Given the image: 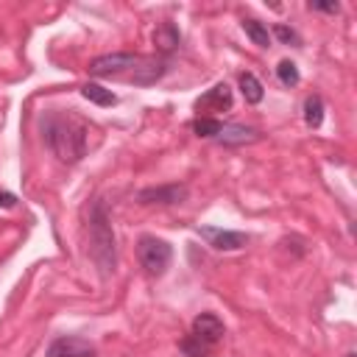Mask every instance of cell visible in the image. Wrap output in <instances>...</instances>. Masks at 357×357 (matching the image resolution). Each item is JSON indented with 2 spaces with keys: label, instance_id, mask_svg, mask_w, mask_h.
<instances>
[{
  "label": "cell",
  "instance_id": "6da1fadb",
  "mask_svg": "<svg viewBox=\"0 0 357 357\" xmlns=\"http://www.w3.org/2000/svg\"><path fill=\"white\" fill-rule=\"evenodd\" d=\"M42 137L53 156L64 165H75L86 153V126L73 114L47 112L42 117Z\"/></svg>",
  "mask_w": 357,
  "mask_h": 357
},
{
  "label": "cell",
  "instance_id": "7a4b0ae2",
  "mask_svg": "<svg viewBox=\"0 0 357 357\" xmlns=\"http://www.w3.org/2000/svg\"><path fill=\"white\" fill-rule=\"evenodd\" d=\"M86 231H89V257L98 265V271L103 276H112L117 268V243H114V229L109 220V209L100 198L92 201L89 206V220H86Z\"/></svg>",
  "mask_w": 357,
  "mask_h": 357
},
{
  "label": "cell",
  "instance_id": "3957f363",
  "mask_svg": "<svg viewBox=\"0 0 357 357\" xmlns=\"http://www.w3.org/2000/svg\"><path fill=\"white\" fill-rule=\"evenodd\" d=\"M223 335H226L223 321H220L215 312H201V315H195L190 335L181 337L178 349H181L187 357H206V354L223 340Z\"/></svg>",
  "mask_w": 357,
  "mask_h": 357
},
{
  "label": "cell",
  "instance_id": "277c9868",
  "mask_svg": "<svg viewBox=\"0 0 357 357\" xmlns=\"http://www.w3.org/2000/svg\"><path fill=\"white\" fill-rule=\"evenodd\" d=\"M145 61V56L139 53H103L98 59L89 61V73L98 78H126L131 81V75L137 73V67Z\"/></svg>",
  "mask_w": 357,
  "mask_h": 357
},
{
  "label": "cell",
  "instance_id": "5b68a950",
  "mask_svg": "<svg viewBox=\"0 0 357 357\" xmlns=\"http://www.w3.org/2000/svg\"><path fill=\"white\" fill-rule=\"evenodd\" d=\"M137 257H139V265L145 268L148 276H162L167 271L170 259H173V248L165 240H159L153 234H145L137 243Z\"/></svg>",
  "mask_w": 357,
  "mask_h": 357
},
{
  "label": "cell",
  "instance_id": "8992f818",
  "mask_svg": "<svg viewBox=\"0 0 357 357\" xmlns=\"http://www.w3.org/2000/svg\"><path fill=\"white\" fill-rule=\"evenodd\" d=\"M198 234L215 248V251H240L248 243L245 231H234V229H218V226H198Z\"/></svg>",
  "mask_w": 357,
  "mask_h": 357
},
{
  "label": "cell",
  "instance_id": "52a82bcc",
  "mask_svg": "<svg viewBox=\"0 0 357 357\" xmlns=\"http://www.w3.org/2000/svg\"><path fill=\"white\" fill-rule=\"evenodd\" d=\"M47 357H95V346L78 335H61L47 346Z\"/></svg>",
  "mask_w": 357,
  "mask_h": 357
},
{
  "label": "cell",
  "instance_id": "ba28073f",
  "mask_svg": "<svg viewBox=\"0 0 357 357\" xmlns=\"http://www.w3.org/2000/svg\"><path fill=\"white\" fill-rule=\"evenodd\" d=\"M187 184H159V187H145L137 192L139 204H181L187 198Z\"/></svg>",
  "mask_w": 357,
  "mask_h": 357
},
{
  "label": "cell",
  "instance_id": "9c48e42d",
  "mask_svg": "<svg viewBox=\"0 0 357 357\" xmlns=\"http://www.w3.org/2000/svg\"><path fill=\"white\" fill-rule=\"evenodd\" d=\"M259 131L257 128H248V126H237V123H223L220 131H218V142L220 145H251V142H259Z\"/></svg>",
  "mask_w": 357,
  "mask_h": 357
},
{
  "label": "cell",
  "instance_id": "30bf717a",
  "mask_svg": "<svg viewBox=\"0 0 357 357\" xmlns=\"http://www.w3.org/2000/svg\"><path fill=\"white\" fill-rule=\"evenodd\" d=\"M231 89H229V84H215L212 89H206L198 100H195V106L198 109H212V112H226V109H231Z\"/></svg>",
  "mask_w": 357,
  "mask_h": 357
},
{
  "label": "cell",
  "instance_id": "8fae6325",
  "mask_svg": "<svg viewBox=\"0 0 357 357\" xmlns=\"http://www.w3.org/2000/svg\"><path fill=\"white\" fill-rule=\"evenodd\" d=\"M181 36H178V28L173 22H159L156 31H153V45L159 53H173L178 47Z\"/></svg>",
  "mask_w": 357,
  "mask_h": 357
},
{
  "label": "cell",
  "instance_id": "7c38bea8",
  "mask_svg": "<svg viewBox=\"0 0 357 357\" xmlns=\"http://www.w3.org/2000/svg\"><path fill=\"white\" fill-rule=\"evenodd\" d=\"M81 95L89 100V103H95V106H114L117 103V95L112 92V89H106V86H100V84H84L81 86Z\"/></svg>",
  "mask_w": 357,
  "mask_h": 357
},
{
  "label": "cell",
  "instance_id": "4fadbf2b",
  "mask_svg": "<svg viewBox=\"0 0 357 357\" xmlns=\"http://www.w3.org/2000/svg\"><path fill=\"white\" fill-rule=\"evenodd\" d=\"M240 92L248 103H259L265 98V86L254 73H240Z\"/></svg>",
  "mask_w": 357,
  "mask_h": 357
},
{
  "label": "cell",
  "instance_id": "5bb4252c",
  "mask_svg": "<svg viewBox=\"0 0 357 357\" xmlns=\"http://www.w3.org/2000/svg\"><path fill=\"white\" fill-rule=\"evenodd\" d=\"M304 123L310 128H321V123H324V100H321V95H307L304 98Z\"/></svg>",
  "mask_w": 357,
  "mask_h": 357
},
{
  "label": "cell",
  "instance_id": "9a60e30c",
  "mask_svg": "<svg viewBox=\"0 0 357 357\" xmlns=\"http://www.w3.org/2000/svg\"><path fill=\"white\" fill-rule=\"evenodd\" d=\"M243 31L248 33V39H251L254 45H259V47H268V45H271L268 28H265L262 22H257V20H243Z\"/></svg>",
  "mask_w": 357,
  "mask_h": 357
},
{
  "label": "cell",
  "instance_id": "2e32d148",
  "mask_svg": "<svg viewBox=\"0 0 357 357\" xmlns=\"http://www.w3.org/2000/svg\"><path fill=\"white\" fill-rule=\"evenodd\" d=\"M276 75H279V81L284 84V86H296L298 84V67L293 64V61H287V59H282L279 64H276Z\"/></svg>",
  "mask_w": 357,
  "mask_h": 357
},
{
  "label": "cell",
  "instance_id": "e0dca14e",
  "mask_svg": "<svg viewBox=\"0 0 357 357\" xmlns=\"http://www.w3.org/2000/svg\"><path fill=\"white\" fill-rule=\"evenodd\" d=\"M220 120H215V117H195L192 120V131L198 134V137H218V131H220Z\"/></svg>",
  "mask_w": 357,
  "mask_h": 357
},
{
  "label": "cell",
  "instance_id": "ac0fdd59",
  "mask_svg": "<svg viewBox=\"0 0 357 357\" xmlns=\"http://www.w3.org/2000/svg\"><path fill=\"white\" fill-rule=\"evenodd\" d=\"M273 33H276V39L279 42H284V45H298V36H296V31L293 28H287V25H273Z\"/></svg>",
  "mask_w": 357,
  "mask_h": 357
},
{
  "label": "cell",
  "instance_id": "d6986e66",
  "mask_svg": "<svg viewBox=\"0 0 357 357\" xmlns=\"http://www.w3.org/2000/svg\"><path fill=\"white\" fill-rule=\"evenodd\" d=\"M312 11H324V14H337V3H310Z\"/></svg>",
  "mask_w": 357,
  "mask_h": 357
},
{
  "label": "cell",
  "instance_id": "ffe728a7",
  "mask_svg": "<svg viewBox=\"0 0 357 357\" xmlns=\"http://www.w3.org/2000/svg\"><path fill=\"white\" fill-rule=\"evenodd\" d=\"M17 204V198L11 195V192H0V206H6V209H11Z\"/></svg>",
  "mask_w": 357,
  "mask_h": 357
},
{
  "label": "cell",
  "instance_id": "44dd1931",
  "mask_svg": "<svg viewBox=\"0 0 357 357\" xmlns=\"http://www.w3.org/2000/svg\"><path fill=\"white\" fill-rule=\"evenodd\" d=\"M346 357H357V354H354V351H349V354H346Z\"/></svg>",
  "mask_w": 357,
  "mask_h": 357
}]
</instances>
